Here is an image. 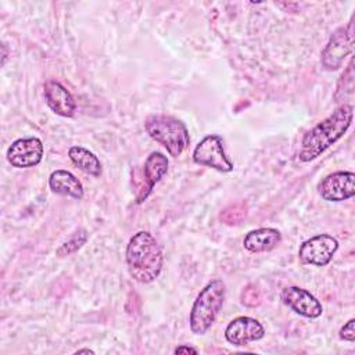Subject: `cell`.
Returning a JSON list of instances; mask_svg holds the SVG:
<instances>
[{"instance_id": "obj_1", "label": "cell", "mask_w": 355, "mask_h": 355, "mask_svg": "<svg viewBox=\"0 0 355 355\" xmlns=\"http://www.w3.org/2000/svg\"><path fill=\"white\" fill-rule=\"evenodd\" d=\"M352 105L343 104L337 107L329 116L309 129L301 140L298 159L302 162H309L322 155L348 130L352 122Z\"/></svg>"}, {"instance_id": "obj_2", "label": "cell", "mask_w": 355, "mask_h": 355, "mask_svg": "<svg viewBox=\"0 0 355 355\" xmlns=\"http://www.w3.org/2000/svg\"><path fill=\"white\" fill-rule=\"evenodd\" d=\"M125 259L129 275L139 283L154 282L164 265L161 245L155 237L146 230H140L130 237L126 245Z\"/></svg>"}, {"instance_id": "obj_3", "label": "cell", "mask_w": 355, "mask_h": 355, "mask_svg": "<svg viewBox=\"0 0 355 355\" xmlns=\"http://www.w3.org/2000/svg\"><path fill=\"white\" fill-rule=\"evenodd\" d=\"M226 287L220 279H214L198 293L190 311V330L204 334L215 322L223 308Z\"/></svg>"}, {"instance_id": "obj_4", "label": "cell", "mask_w": 355, "mask_h": 355, "mask_svg": "<svg viewBox=\"0 0 355 355\" xmlns=\"http://www.w3.org/2000/svg\"><path fill=\"white\" fill-rule=\"evenodd\" d=\"M144 129L148 136L166 148L169 155L179 157L190 143L186 125L171 115L153 114L144 121Z\"/></svg>"}, {"instance_id": "obj_5", "label": "cell", "mask_w": 355, "mask_h": 355, "mask_svg": "<svg viewBox=\"0 0 355 355\" xmlns=\"http://www.w3.org/2000/svg\"><path fill=\"white\" fill-rule=\"evenodd\" d=\"M354 50V21L351 19L347 26H340L330 36L326 47L322 51V65L327 71L338 69L344 60Z\"/></svg>"}, {"instance_id": "obj_6", "label": "cell", "mask_w": 355, "mask_h": 355, "mask_svg": "<svg viewBox=\"0 0 355 355\" xmlns=\"http://www.w3.org/2000/svg\"><path fill=\"white\" fill-rule=\"evenodd\" d=\"M193 161L202 166H209L219 172L233 171V162L227 158L223 140L218 135L205 136L193 151Z\"/></svg>"}, {"instance_id": "obj_7", "label": "cell", "mask_w": 355, "mask_h": 355, "mask_svg": "<svg viewBox=\"0 0 355 355\" xmlns=\"http://www.w3.org/2000/svg\"><path fill=\"white\" fill-rule=\"evenodd\" d=\"M338 250V241L330 234H316L305 240L298 250V258L305 265L326 266L336 251Z\"/></svg>"}, {"instance_id": "obj_8", "label": "cell", "mask_w": 355, "mask_h": 355, "mask_svg": "<svg viewBox=\"0 0 355 355\" xmlns=\"http://www.w3.org/2000/svg\"><path fill=\"white\" fill-rule=\"evenodd\" d=\"M318 193L326 201H344L355 194V173L337 171L324 176L318 183Z\"/></svg>"}, {"instance_id": "obj_9", "label": "cell", "mask_w": 355, "mask_h": 355, "mask_svg": "<svg viewBox=\"0 0 355 355\" xmlns=\"http://www.w3.org/2000/svg\"><path fill=\"white\" fill-rule=\"evenodd\" d=\"M44 154L43 143L39 137L17 139L7 150V161L14 168H32L40 164Z\"/></svg>"}, {"instance_id": "obj_10", "label": "cell", "mask_w": 355, "mask_h": 355, "mask_svg": "<svg viewBox=\"0 0 355 355\" xmlns=\"http://www.w3.org/2000/svg\"><path fill=\"white\" fill-rule=\"evenodd\" d=\"M280 298L290 309L305 318L315 319L319 318L323 312V306L319 300L309 291L298 286H290L283 288L280 293Z\"/></svg>"}, {"instance_id": "obj_11", "label": "cell", "mask_w": 355, "mask_h": 355, "mask_svg": "<svg viewBox=\"0 0 355 355\" xmlns=\"http://www.w3.org/2000/svg\"><path fill=\"white\" fill-rule=\"evenodd\" d=\"M265 329L263 326L254 318L250 316H237L229 324L225 330V338L236 345H247L252 341H258L263 338Z\"/></svg>"}, {"instance_id": "obj_12", "label": "cell", "mask_w": 355, "mask_h": 355, "mask_svg": "<svg viewBox=\"0 0 355 355\" xmlns=\"http://www.w3.org/2000/svg\"><path fill=\"white\" fill-rule=\"evenodd\" d=\"M44 97L50 110L64 118H71L76 110V103L69 93L60 82L47 80L44 83Z\"/></svg>"}, {"instance_id": "obj_13", "label": "cell", "mask_w": 355, "mask_h": 355, "mask_svg": "<svg viewBox=\"0 0 355 355\" xmlns=\"http://www.w3.org/2000/svg\"><path fill=\"white\" fill-rule=\"evenodd\" d=\"M49 186L53 193L72 197L75 200H80L85 194L80 180L65 169H55L51 172L49 178Z\"/></svg>"}, {"instance_id": "obj_14", "label": "cell", "mask_w": 355, "mask_h": 355, "mask_svg": "<svg viewBox=\"0 0 355 355\" xmlns=\"http://www.w3.org/2000/svg\"><path fill=\"white\" fill-rule=\"evenodd\" d=\"M282 241V234L273 227H261L245 234L243 245L250 252H266L273 250Z\"/></svg>"}, {"instance_id": "obj_15", "label": "cell", "mask_w": 355, "mask_h": 355, "mask_svg": "<svg viewBox=\"0 0 355 355\" xmlns=\"http://www.w3.org/2000/svg\"><path fill=\"white\" fill-rule=\"evenodd\" d=\"M68 157L75 166H78L82 172L98 178L103 172V166L100 159L94 153L82 147V146H72L68 150Z\"/></svg>"}, {"instance_id": "obj_16", "label": "cell", "mask_w": 355, "mask_h": 355, "mask_svg": "<svg viewBox=\"0 0 355 355\" xmlns=\"http://www.w3.org/2000/svg\"><path fill=\"white\" fill-rule=\"evenodd\" d=\"M168 172V158L158 151H153L144 161L143 178L148 187L153 190L154 184L158 183Z\"/></svg>"}, {"instance_id": "obj_17", "label": "cell", "mask_w": 355, "mask_h": 355, "mask_svg": "<svg viewBox=\"0 0 355 355\" xmlns=\"http://www.w3.org/2000/svg\"><path fill=\"white\" fill-rule=\"evenodd\" d=\"M352 60L349 61L347 69L341 73L340 80L337 83V90L334 93V100L341 101L347 97H351L354 93V67Z\"/></svg>"}, {"instance_id": "obj_18", "label": "cell", "mask_w": 355, "mask_h": 355, "mask_svg": "<svg viewBox=\"0 0 355 355\" xmlns=\"http://www.w3.org/2000/svg\"><path fill=\"white\" fill-rule=\"evenodd\" d=\"M87 240V233L85 229H79L75 232L68 240H65L58 248H57V255L58 257H67L73 252H76Z\"/></svg>"}, {"instance_id": "obj_19", "label": "cell", "mask_w": 355, "mask_h": 355, "mask_svg": "<svg viewBox=\"0 0 355 355\" xmlns=\"http://www.w3.org/2000/svg\"><path fill=\"white\" fill-rule=\"evenodd\" d=\"M245 216V209L241 207V204H234L226 208L220 214V219L227 225H236Z\"/></svg>"}, {"instance_id": "obj_20", "label": "cell", "mask_w": 355, "mask_h": 355, "mask_svg": "<svg viewBox=\"0 0 355 355\" xmlns=\"http://www.w3.org/2000/svg\"><path fill=\"white\" fill-rule=\"evenodd\" d=\"M341 340L352 343L355 340V319H349L338 331Z\"/></svg>"}, {"instance_id": "obj_21", "label": "cell", "mask_w": 355, "mask_h": 355, "mask_svg": "<svg viewBox=\"0 0 355 355\" xmlns=\"http://www.w3.org/2000/svg\"><path fill=\"white\" fill-rule=\"evenodd\" d=\"M250 300H255V301L258 302V300H259L258 290H255V288H247V290L243 293V304L248 305Z\"/></svg>"}, {"instance_id": "obj_22", "label": "cell", "mask_w": 355, "mask_h": 355, "mask_svg": "<svg viewBox=\"0 0 355 355\" xmlns=\"http://www.w3.org/2000/svg\"><path fill=\"white\" fill-rule=\"evenodd\" d=\"M173 352L175 354H197L198 351L196 348L190 347V345H179V347L175 348Z\"/></svg>"}, {"instance_id": "obj_23", "label": "cell", "mask_w": 355, "mask_h": 355, "mask_svg": "<svg viewBox=\"0 0 355 355\" xmlns=\"http://www.w3.org/2000/svg\"><path fill=\"white\" fill-rule=\"evenodd\" d=\"M75 354H94V351H92V349H89V348H82V349L75 351Z\"/></svg>"}]
</instances>
